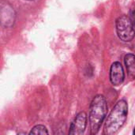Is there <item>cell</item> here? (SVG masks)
I'll list each match as a JSON object with an SVG mask.
<instances>
[{
  "label": "cell",
  "mask_w": 135,
  "mask_h": 135,
  "mask_svg": "<svg viewBox=\"0 0 135 135\" xmlns=\"http://www.w3.org/2000/svg\"><path fill=\"white\" fill-rule=\"evenodd\" d=\"M128 114V105L126 100H119L112 110L104 125V134H115L123 126Z\"/></svg>",
  "instance_id": "cell-1"
},
{
  "label": "cell",
  "mask_w": 135,
  "mask_h": 135,
  "mask_svg": "<svg viewBox=\"0 0 135 135\" xmlns=\"http://www.w3.org/2000/svg\"><path fill=\"white\" fill-rule=\"evenodd\" d=\"M108 112V104L105 97L103 95H97L90 105V112H89V123L91 133L96 134L107 115Z\"/></svg>",
  "instance_id": "cell-2"
},
{
  "label": "cell",
  "mask_w": 135,
  "mask_h": 135,
  "mask_svg": "<svg viewBox=\"0 0 135 135\" xmlns=\"http://www.w3.org/2000/svg\"><path fill=\"white\" fill-rule=\"evenodd\" d=\"M116 32L119 38L124 42L131 41L135 36V28L130 17L123 15L115 22Z\"/></svg>",
  "instance_id": "cell-3"
},
{
  "label": "cell",
  "mask_w": 135,
  "mask_h": 135,
  "mask_svg": "<svg viewBox=\"0 0 135 135\" xmlns=\"http://www.w3.org/2000/svg\"><path fill=\"white\" fill-rule=\"evenodd\" d=\"M86 126H87V115L85 112H81L77 115L74 120L71 123L69 134H82L85 131Z\"/></svg>",
  "instance_id": "cell-4"
},
{
  "label": "cell",
  "mask_w": 135,
  "mask_h": 135,
  "mask_svg": "<svg viewBox=\"0 0 135 135\" xmlns=\"http://www.w3.org/2000/svg\"><path fill=\"white\" fill-rule=\"evenodd\" d=\"M125 78L123 67L119 62L112 63L110 69V81L115 86H119L123 84Z\"/></svg>",
  "instance_id": "cell-5"
},
{
  "label": "cell",
  "mask_w": 135,
  "mask_h": 135,
  "mask_svg": "<svg viewBox=\"0 0 135 135\" xmlns=\"http://www.w3.org/2000/svg\"><path fill=\"white\" fill-rule=\"evenodd\" d=\"M124 61L128 77L131 79H135V55L127 54L124 58Z\"/></svg>",
  "instance_id": "cell-6"
},
{
  "label": "cell",
  "mask_w": 135,
  "mask_h": 135,
  "mask_svg": "<svg viewBox=\"0 0 135 135\" xmlns=\"http://www.w3.org/2000/svg\"><path fill=\"white\" fill-rule=\"evenodd\" d=\"M29 134H48V131L44 126L37 125L31 130Z\"/></svg>",
  "instance_id": "cell-7"
},
{
  "label": "cell",
  "mask_w": 135,
  "mask_h": 135,
  "mask_svg": "<svg viewBox=\"0 0 135 135\" xmlns=\"http://www.w3.org/2000/svg\"><path fill=\"white\" fill-rule=\"evenodd\" d=\"M130 18H131V21H132V23H133V25H134L135 28V10H132L131 12Z\"/></svg>",
  "instance_id": "cell-8"
},
{
  "label": "cell",
  "mask_w": 135,
  "mask_h": 135,
  "mask_svg": "<svg viewBox=\"0 0 135 135\" xmlns=\"http://www.w3.org/2000/svg\"><path fill=\"white\" fill-rule=\"evenodd\" d=\"M133 134L135 135V128H134V132H133Z\"/></svg>",
  "instance_id": "cell-9"
},
{
  "label": "cell",
  "mask_w": 135,
  "mask_h": 135,
  "mask_svg": "<svg viewBox=\"0 0 135 135\" xmlns=\"http://www.w3.org/2000/svg\"><path fill=\"white\" fill-rule=\"evenodd\" d=\"M26 1H32V0H26Z\"/></svg>",
  "instance_id": "cell-10"
}]
</instances>
